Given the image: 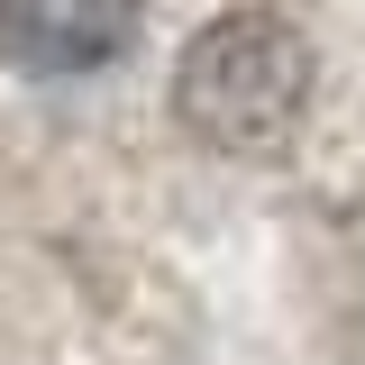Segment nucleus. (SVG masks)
<instances>
[{"label":"nucleus","instance_id":"nucleus-1","mask_svg":"<svg viewBox=\"0 0 365 365\" xmlns=\"http://www.w3.org/2000/svg\"><path fill=\"white\" fill-rule=\"evenodd\" d=\"M182 128L220 155H274L311 110V37L283 9H228L174 64Z\"/></svg>","mask_w":365,"mask_h":365},{"label":"nucleus","instance_id":"nucleus-2","mask_svg":"<svg viewBox=\"0 0 365 365\" xmlns=\"http://www.w3.org/2000/svg\"><path fill=\"white\" fill-rule=\"evenodd\" d=\"M146 0H0V55L28 73H91L137 37Z\"/></svg>","mask_w":365,"mask_h":365}]
</instances>
